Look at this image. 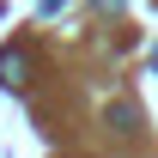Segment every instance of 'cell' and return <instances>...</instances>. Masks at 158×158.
Returning a JSON list of instances; mask_svg holds the SVG:
<instances>
[{"mask_svg":"<svg viewBox=\"0 0 158 158\" xmlns=\"http://www.w3.org/2000/svg\"><path fill=\"white\" fill-rule=\"evenodd\" d=\"M24 73H31V61H24V49H0V85L6 91H19Z\"/></svg>","mask_w":158,"mask_h":158,"instance_id":"obj_1","label":"cell"},{"mask_svg":"<svg viewBox=\"0 0 158 158\" xmlns=\"http://www.w3.org/2000/svg\"><path fill=\"white\" fill-rule=\"evenodd\" d=\"M43 6H55V0H43Z\"/></svg>","mask_w":158,"mask_h":158,"instance_id":"obj_2","label":"cell"}]
</instances>
